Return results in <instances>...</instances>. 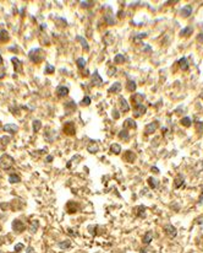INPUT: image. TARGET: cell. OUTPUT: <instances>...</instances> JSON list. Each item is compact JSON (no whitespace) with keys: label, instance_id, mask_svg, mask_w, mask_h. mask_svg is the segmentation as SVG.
I'll return each mask as SVG.
<instances>
[{"label":"cell","instance_id":"cell-37","mask_svg":"<svg viewBox=\"0 0 203 253\" xmlns=\"http://www.w3.org/2000/svg\"><path fill=\"white\" fill-rule=\"evenodd\" d=\"M104 21L107 22L108 26H113V25H115V20H114V16H113V15H105V16H104Z\"/></svg>","mask_w":203,"mask_h":253},{"label":"cell","instance_id":"cell-38","mask_svg":"<svg viewBox=\"0 0 203 253\" xmlns=\"http://www.w3.org/2000/svg\"><path fill=\"white\" fill-rule=\"evenodd\" d=\"M91 102H92V99L90 96H85L83 99L81 100V102H80V105L81 106H83V107H87V106H90L91 105Z\"/></svg>","mask_w":203,"mask_h":253},{"label":"cell","instance_id":"cell-51","mask_svg":"<svg viewBox=\"0 0 203 253\" xmlns=\"http://www.w3.org/2000/svg\"><path fill=\"white\" fill-rule=\"evenodd\" d=\"M150 171H152V172H154V173H159V172H160V171H159V170H158L157 167H155V166H153V167H150Z\"/></svg>","mask_w":203,"mask_h":253},{"label":"cell","instance_id":"cell-44","mask_svg":"<svg viewBox=\"0 0 203 253\" xmlns=\"http://www.w3.org/2000/svg\"><path fill=\"white\" fill-rule=\"evenodd\" d=\"M111 116H113V118H114V119H119V117H120V112H119L118 110H115V108H114V110L111 111Z\"/></svg>","mask_w":203,"mask_h":253},{"label":"cell","instance_id":"cell-58","mask_svg":"<svg viewBox=\"0 0 203 253\" xmlns=\"http://www.w3.org/2000/svg\"><path fill=\"white\" fill-rule=\"evenodd\" d=\"M139 253H147V252H146L144 250H141V251H139Z\"/></svg>","mask_w":203,"mask_h":253},{"label":"cell","instance_id":"cell-39","mask_svg":"<svg viewBox=\"0 0 203 253\" xmlns=\"http://www.w3.org/2000/svg\"><path fill=\"white\" fill-rule=\"evenodd\" d=\"M59 247H60V248H62V250H67V248H70V247H71V241H70V240L61 241L60 243H59Z\"/></svg>","mask_w":203,"mask_h":253},{"label":"cell","instance_id":"cell-42","mask_svg":"<svg viewBox=\"0 0 203 253\" xmlns=\"http://www.w3.org/2000/svg\"><path fill=\"white\" fill-rule=\"evenodd\" d=\"M37 229H38V221H34V223H32V225H31L29 231L32 232V234H34V232L37 231Z\"/></svg>","mask_w":203,"mask_h":253},{"label":"cell","instance_id":"cell-4","mask_svg":"<svg viewBox=\"0 0 203 253\" xmlns=\"http://www.w3.org/2000/svg\"><path fill=\"white\" fill-rule=\"evenodd\" d=\"M133 110H132V114H133V117L135 118H139V117H142L143 114H146V112H147V107H146L144 105H137V106H135V107H132Z\"/></svg>","mask_w":203,"mask_h":253},{"label":"cell","instance_id":"cell-16","mask_svg":"<svg viewBox=\"0 0 203 253\" xmlns=\"http://www.w3.org/2000/svg\"><path fill=\"white\" fill-rule=\"evenodd\" d=\"M3 130L4 132H6V133H9V134H16L17 132H18V127L16 125V124H5L4 127H3Z\"/></svg>","mask_w":203,"mask_h":253},{"label":"cell","instance_id":"cell-12","mask_svg":"<svg viewBox=\"0 0 203 253\" xmlns=\"http://www.w3.org/2000/svg\"><path fill=\"white\" fill-rule=\"evenodd\" d=\"M144 99H146V97H144L143 94H133L131 96V105H132V107L137 106V105H141Z\"/></svg>","mask_w":203,"mask_h":253},{"label":"cell","instance_id":"cell-57","mask_svg":"<svg viewBox=\"0 0 203 253\" xmlns=\"http://www.w3.org/2000/svg\"><path fill=\"white\" fill-rule=\"evenodd\" d=\"M45 27H46V25H45V23H44V25H42V26H40V28H42V30H44V28H45Z\"/></svg>","mask_w":203,"mask_h":253},{"label":"cell","instance_id":"cell-20","mask_svg":"<svg viewBox=\"0 0 203 253\" xmlns=\"http://www.w3.org/2000/svg\"><path fill=\"white\" fill-rule=\"evenodd\" d=\"M119 138L121 139L122 141H128L130 139H131V135H130V132L127 130V129H121L120 132H119Z\"/></svg>","mask_w":203,"mask_h":253},{"label":"cell","instance_id":"cell-60","mask_svg":"<svg viewBox=\"0 0 203 253\" xmlns=\"http://www.w3.org/2000/svg\"><path fill=\"white\" fill-rule=\"evenodd\" d=\"M97 253H100V252H97Z\"/></svg>","mask_w":203,"mask_h":253},{"label":"cell","instance_id":"cell-21","mask_svg":"<svg viewBox=\"0 0 203 253\" xmlns=\"http://www.w3.org/2000/svg\"><path fill=\"white\" fill-rule=\"evenodd\" d=\"M191 14H192V6H191V5H186V6H184L182 9L180 10V15L182 17H185V19L189 17Z\"/></svg>","mask_w":203,"mask_h":253},{"label":"cell","instance_id":"cell-18","mask_svg":"<svg viewBox=\"0 0 203 253\" xmlns=\"http://www.w3.org/2000/svg\"><path fill=\"white\" fill-rule=\"evenodd\" d=\"M119 103H120V110H121V112H128L130 111V105H128V102L124 99L122 96H120L119 97Z\"/></svg>","mask_w":203,"mask_h":253},{"label":"cell","instance_id":"cell-54","mask_svg":"<svg viewBox=\"0 0 203 253\" xmlns=\"http://www.w3.org/2000/svg\"><path fill=\"white\" fill-rule=\"evenodd\" d=\"M27 253H34V250L29 246V247H27Z\"/></svg>","mask_w":203,"mask_h":253},{"label":"cell","instance_id":"cell-10","mask_svg":"<svg viewBox=\"0 0 203 253\" xmlns=\"http://www.w3.org/2000/svg\"><path fill=\"white\" fill-rule=\"evenodd\" d=\"M11 63L14 64V70L16 71V73H23V68H22V61H21L18 58H16V57H12L11 58Z\"/></svg>","mask_w":203,"mask_h":253},{"label":"cell","instance_id":"cell-23","mask_svg":"<svg viewBox=\"0 0 203 253\" xmlns=\"http://www.w3.org/2000/svg\"><path fill=\"white\" fill-rule=\"evenodd\" d=\"M152 240H153V232L148 231V232H146L144 236L142 237V243L147 246V245H149L150 242H152Z\"/></svg>","mask_w":203,"mask_h":253},{"label":"cell","instance_id":"cell-8","mask_svg":"<svg viewBox=\"0 0 203 253\" xmlns=\"http://www.w3.org/2000/svg\"><path fill=\"white\" fill-rule=\"evenodd\" d=\"M159 123L158 122H152V123H149V124H147L146 125V128H144V135H152V134H154L155 133V130L158 129V125Z\"/></svg>","mask_w":203,"mask_h":253},{"label":"cell","instance_id":"cell-46","mask_svg":"<svg viewBox=\"0 0 203 253\" xmlns=\"http://www.w3.org/2000/svg\"><path fill=\"white\" fill-rule=\"evenodd\" d=\"M21 250H23V243H17L16 246H15V248H14V251L16 252V253H18Z\"/></svg>","mask_w":203,"mask_h":253},{"label":"cell","instance_id":"cell-49","mask_svg":"<svg viewBox=\"0 0 203 253\" xmlns=\"http://www.w3.org/2000/svg\"><path fill=\"white\" fill-rule=\"evenodd\" d=\"M5 76H6V73H5V69L0 68V79H4Z\"/></svg>","mask_w":203,"mask_h":253},{"label":"cell","instance_id":"cell-45","mask_svg":"<svg viewBox=\"0 0 203 253\" xmlns=\"http://www.w3.org/2000/svg\"><path fill=\"white\" fill-rule=\"evenodd\" d=\"M81 6L83 9H88V8L92 6V3H90V1H81Z\"/></svg>","mask_w":203,"mask_h":253},{"label":"cell","instance_id":"cell-26","mask_svg":"<svg viewBox=\"0 0 203 253\" xmlns=\"http://www.w3.org/2000/svg\"><path fill=\"white\" fill-rule=\"evenodd\" d=\"M110 151L114 155H119V154L121 152V145H120V144H118V143L111 144V145H110Z\"/></svg>","mask_w":203,"mask_h":253},{"label":"cell","instance_id":"cell-35","mask_svg":"<svg viewBox=\"0 0 203 253\" xmlns=\"http://www.w3.org/2000/svg\"><path fill=\"white\" fill-rule=\"evenodd\" d=\"M9 182L11 183V184H14V183H18V182H21V178H20L18 174L12 173V174H10V177H9Z\"/></svg>","mask_w":203,"mask_h":253},{"label":"cell","instance_id":"cell-24","mask_svg":"<svg viewBox=\"0 0 203 253\" xmlns=\"http://www.w3.org/2000/svg\"><path fill=\"white\" fill-rule=\"evenodd\" d=\"M178 64L180 66V69L184 70V71L189 70V68H190V64H189V61H187V58H185V57H182V58L178 61Z\"/></svg>","mask_w":203,"mask_h":253},{"label":"cell","instance_id":"cell-32","mask_svg":"<svg viewBox=\"0 0 203 253\" xmlns=\"http://www.w3.org/2000/svg\"><path fill=\"white\" fill-rule=\"evenodd\" d=\"M76 38H77V41H79V42L81 43V45L83 47V49H85L86 52H88V50H90V45H88L87 41H86L85 38H83V37H81V36H77Z\"/></svg>","mask_w":203,"mask_h":253},{"label":"cell","instance_id":"cell-31","mask_svg":"<svg viewBox=\"0 0 203 253\" xmlns=\"http://www.w3.org/2000/svg\"><path fill=\"white\" fill-rule=\"evenodd\" d=\"M65 111L67 112V113H70V112H75L76 111V103L74 102V101H69L65 105Z\"/></svg>","mask_w":203,"mask_h":253},{"label":"cell","instance_id":"cell-3","mask_svg":"<svg viewBox=\"0 0 203 253\" xmlns=\"http://www.w3.org/2000/svg\"><path fill=\"white\" fill-rule=\"evenodd\" d=\"M62 133L67 136H74L76 134V127L74 122H66L62 125Z\"/></svg>","mask_w":203,"mask_h":253},{"label":"cell","instance_id":"cell-40","mask_svg":"<svg viewBox=\"0 0 203 253\" xmlns=\"http://www.w3.org/2000/svg\"><path fill=\"white\" fill-rule=\"evenodd\" d=\"M54 71H55V68L53 65H50V64H48L45 66V70H44V73L45 74H54Z\"/></svg>","mask_w":203,"mask_h":253},{"label":"cell","instance_id":"cell-59","mask_svg":"<svg viewBox=\"0 0 203 253\" xmlns=\"http://www.w3.org/2000/svg\"><path fill=\"white\" fill-rule=\"evenodd\" d=\"M201 99H202V100H203V94H202V96H201Z\"/></svg>","mask_w":203,"mask_h":253},{"label":"cell","instance_id":"cell-55","mask_svg":"<svg viewBox=\"0 0 203 253\" xmlns=\"http://www.w3.org/2000/svg\"><path fill=\"white\" fill-rule=\"evenodd\" d=\"M4 241H5V240H4V237H1V236H0V246H1V245L4 243Z\"/></svg>","mask_w":203,"mask_h":253},{"label":"cell","instance_id":"cell-29","mask_svg":"<svg viewBox=\"0 0 203 253\" xmlns=\"http://www.w3.org/2000/svg\"><path fill=\"white\" fill-rule=\"evenodd\" d=\"M42 127H43V124H42V122L39 119H34L32 122V129H33V133H38Z\"/></svg>","mask_w":203,"mask_h":253},{"label":"cell","instance_id":"cell-47","mask_svg":"<svg viewBox=\"0 0 203 253\" xmlns=\"http://www.w3.org/2000/svg\"><path fill=\"white\" fill-rule=\"evenodd\" d=\"M197 130H198L200 133H203V122L197 123Z\"/></svg>","mask_w":203,"mask_h":253},{"label":"cell","instance_id":"cell-22","mask_svg":"<svg viewBox=\"0 0 203 253\" xmlns=\"http://www.w3.org/2000/svg\"><path fill=\"white\" fill-rule=\"evenodd\" d=\"M10 41V34L6 30H0V43H6Z\"/></svg>","mask_w":203,"mask_h":253},{"label":"cell","instance_id":"cell-6","mask_svg":"<svg viewBox=\"0 0 203 253\" xmlns=\"http://www.w3.org/2000/svg\"><path fill=\"white\" fill-rule=\"evenodd\" d=\"M103 84V79L102 76L98 73V70H94V73L92 74V77H91V85L94 86V87H100Z\"/></svg>","mask_w":203,"mask_h":253},{"label":"cell","instance_id":"cell-36","mask_svg":"<svg viewBox=\"0 0 203 253\" xmlns=\"http://www.w3.org/2000/svg\"><path fill=\"white\" fill-rule=\"evenodd\" d=\"M126 58H125L124 54H116L115 58H114V61H115V64H124Z\"/></svg>","mask_w":203,"mask_h":253},{"label":"cell","instance_id":"cell-19","mask_svg":"<svg viewBox=\"0 0 203 253\" xmlns=\"http://www.w3.org/2000/svg\"><path fill=\"white\" fill-rule=\"evenodd\" d=\"M184 184H185V178H184V176H181V174H180V176L175 177V179H174V188H175V189L182 188Z\"/></svg>","mask_w":203,"mask_h":253},{"label":"cell","instance_id":"cell-7","mask_svg":"<svg viewBox=\"0 0 203 253\" xmlns=\"http://www.w3.org/2000/svg\"><path fill=\"white\" fill-rule=\"evenodd\" d=\"M11 227H12L14 232H16V234H21V232H23V230L26 229V226L23 224V221H21L20 219H15L12 221Z\"/></svg>","mask_w":203,"mask_h":253},{"label":"cell","instance_id":"cell-15","mask_svg":"<svg viewBox=\"0 0 203 253\" xmlns=\"http://www.w3.org/2000/svg\"><path fill=\"white\" fill-rule=\"evenodd\" d=\"M69 92H70V90H69V87H66V86L60 85L56 87V96L58 97H66L69 95Z\"/></svg>","mask_w":203,"mask_h":253},{"label":"cell","instance_id":"cell-11","mask_svg":"<svg viewBox=\"0 0 203 253\" xmlns=\"http://www.w3.org/2000/svg\"><path fill=\"white\" fill-rule=\"evenodd\" d=\"M136 157H137L136 154H135L133 151H131V150H126L122 155V159L128 163H132V162L136 161Z\"/></svg>","mask_w":203,"mask_h":253},{"label":"cell","instance_id":"cell-41","mask_svg":"<svg viewBox=\"0 0 203 253\" xmlns=\"http://www.w3.org/2000/svg\"><path fill=\"white\" fill-rule=\"evenodd\" d=\"M147 33H138V34H136V37H135V42H138V41H141V39H143V38H146L147 37Z\"/></svg>","mask_w":203,"mask_h":253},{"label":"cell","instance_id":"cell-2","mask_svg":"<svg viewBox=\"0 0 203 253\" xmlns=\"http://www.w3.org/2000/svg\"><path fill=\"white\" fill-rule=\"evenodd\" d=\"M14 165H15V160L11 155H9V154L1 155V157H0V168L8 171V170L11 168Z\"/></svg>","mask_w":203,"mask_h":253},{"label":"cell","instance_id":"cell-53","mask_svg":"<svg viewBox=\"0 0 203 253\" xmlns=\"http://www.w3.org/2000/svg\"><path fill=\"white\" fill-rule=\"evenodd\" d=\"M45 161L46 162H51V161H53V156H51V155H48L46 159H45Z\"/></svg>","mask_w":203,"mask_h":253},{"label":"cell","instance_id":"cell-27","mask_svg":"<svg viewBox=\"0 0 203 253\" xmlns=\"http://www.w3.org/2000/svg\"><path fill=\"white\" fill-rule=\"evenodd\" d=\"M87 150H88V152H91V154H97L98 151H99V145H97L94 141H92L90 145L87 146Z\"/></svg>","mask_w":203,"mask_h":253},{"label":"cell","instance_id":"cell-30","mask_svg":"<svg viewBox=\"0 0 203 253\" xmlns=\"http://www.w3.org/2000/svg\"><path fill=\"white\" fill-rule=\"evenodd\" d=\"M136 89H137V85H136V82H135L133 80H128L126 82V90L128 92H135V91H136Z\"/></svg>","mask_w":203,"mask_h":253},{"label":"cell","instance_id":"cell-56","mask_svg":"<svg viewBox=\"0 0 203 253\" xmlns=\"http://www.w3.org/2000/svg\"><path fill=\"white\" fill-rule=\"evenodd\" d=\"M3 61H4V59H3V57H1V54H0V64H3Z\"/></svg>","mask_w":203,"mask_h":253},{"label":"cell","instance_id":"cell-1","mask_svg":"<svg viewBox=\"0 0 203 253\" xmlns=\"http://www.w3.org/2000/svg\"><path fill=\"white\" fill-rule=\"evenodd\" d=\"M28 58L34 64H40L45 59V50H43L42 48H33L29 50Z\"/></svg>","mask_w":203,"mask_h":253},{"label":"cell","instance_id":"cell-14","mask_svg":"<svg viewBox=\"0 0 203 253\" xmlns=\"http://www.w3.org/2000/svg\"><path fill=\"white\" fill-rule=\"evenodd\" d=\"M122 127L124 129H136L137 128V123L135 119H132V118H127V119H125L124 123H122Z\"/></svg>","mask_w":203,"mask_h":253},{"label":"cell","instance_id":"cell-50","mask_svg":"<svg viewBox=\"0 0 203 253\" xmlns=\"http://www.w3.org/2000/svg\"><path fill=\"white\" fill-rule=\"evenodd\" d=\"M197 41H198L200 43H203V33H200L197 36Z\"/></svg>","mask_w":203,"mask_h":253},{"label":"cell","instance_id":"cell-33","mask_svg":"<svg viewBox=\"0 0 203 253\" xmlns=\"http://www.w3.org/2000/svg\"><path fill=\"white\" fill-rule=\"evenodd\" d=\"M180 123H181V125H184L185 128H189V127L192 125V121H191L190 117H184V118H181Z\"/></svg>","mask_w":203,"mask_h":253},{"label":"cell","instance_id":"cell-13","mask_svg":"<svg viewBox=\"0 0 203 253\" xmlns=\"http://www.w3.org/2000/svg\"><path fill=\"white\" fill-rule=\"evenodd\" d=\"M133 214H135V216H137V218L144 219L146 218V206L144 205L135 206V208H133Z\"/></svg>","mask_w":203,"mask_h":253},{"label":"cell","instance_id":"cell-43","mask_svg":"<svg viewBox=\"0 0 203 253\" xmlns=\"http://www.w3.org/2000/svg\"><path fill=\"white\" fill-rule=\"evenodd\" d=\"M107 73H108V75H109V76H113L114 74L116 73V66H110V68L108 69V71H107Z\"/></svg>","mask_w":203,"mask_h":253},{"label":"cell","instance_id":"cell-48","mask_svg":"<svg viewBox=\"0 0 203 253\" xmlns=\"http://www.w3.org/2000/svg\"><path fill=\"white\" fill-rule=\"evenodd\" d=\"M9 141H10V138H8V136H4V138L1 139V143L4 144V146L6 145V144H9Z\"/></svg>","mask_w":203,"mask_h":253},{"label":"cell","instance_id":"cell-52","mask_svg":"<svg viewBox=\"0 0 203 253\" xmlns=\"http://www.w3.org/2000/svg\"><path fill=\"white\" fill-rule=\"evenodd\" d=\"M198 204H200V205H203V192H202V194L200 195V199H198Z\"/></svg>","mask_w":203,"mask_h":253},{"label":"cell","instance_id":"cell-34","mask_svg":"<svg viewBox=\"0 0 203 253\" xmlns=\"http://www.w3.org/2000/svg\"><path fill=\"white\" fill-rule=\"evenodd\" d=\"M76 65H77V68H79L80 70L86 69V59L85 58H79V59L76 60Z\"/></svg>","mask_w":203,"mask_h":253},{"label":"cell","instance_id":"cell-28","mask_svg":"<svg viewBox=\"0 0 203 253\" xmlns=\"http://www.w3.org/2000/svg\"><path fill=\"white\" fill-rule=\"evenodd\" d=\"M147 183H148V185H149L150 189H155V188H158V185H159L158 179H155L154 177H149V178L147 179Z\"/></svg>","mask_w":203,"mask_h":253},{"label":"cell","instance_id":"cell-5","mask_svg":"<svg viewBox=\"0 0 203 253\" xmlns=\"http://www.w3.org/2000/svg\"><path fill=\"white\" fill-rule=\"evenodd\" d=\"M163 230H164V234L168 237H170V239H175L176 235H178V230H176L175 226L171 224H166L163 227Z\"/></svg>","mask_w":203,"mask_h":253},{"label":"cell","instance_id":"cell-17","mask_svg":"<svg viewBox=\"0 0 203 253\" xmlns=\"http://www.w3.org/2000/svg\"><path fill=\"white\" fill-rule=\"evenodd\" d=\"M192 33H193V27H192V26H187V27H184L180 31L179 34H180V37L186 38V37H190Z\"/></svg>","mask_w":203,"mask_h":253},{"label":"cell","instance_id":"cell-25","mask_svg":"<svg viewBox=\"0 0 203 253\" xmlns=\"http://www.w3.org/2000/svg\"><path fill=\"white\" fill-rule=\"evenodd\" d=\"M110 94H118V92L121 91V82H114V84L111 85V87L108 90Z\"/></svg>","mask_w":203,"mask_h":253},{"label":"cell","instance_id":"cell-9","mask_svg":"<svg viewBox=\"0 0 203 253\" xmlns=\"http://www.w3.org/2000/svg\"><path fill=\"white\" fill-rule=\"evenodd\" d=\"M79 210H80L79 203L72 202V200H70V202L66 203V211H67L69 214H75V213H77Z\"/></svg>","mask_w":203,"mask_h":253}]
</instances>
